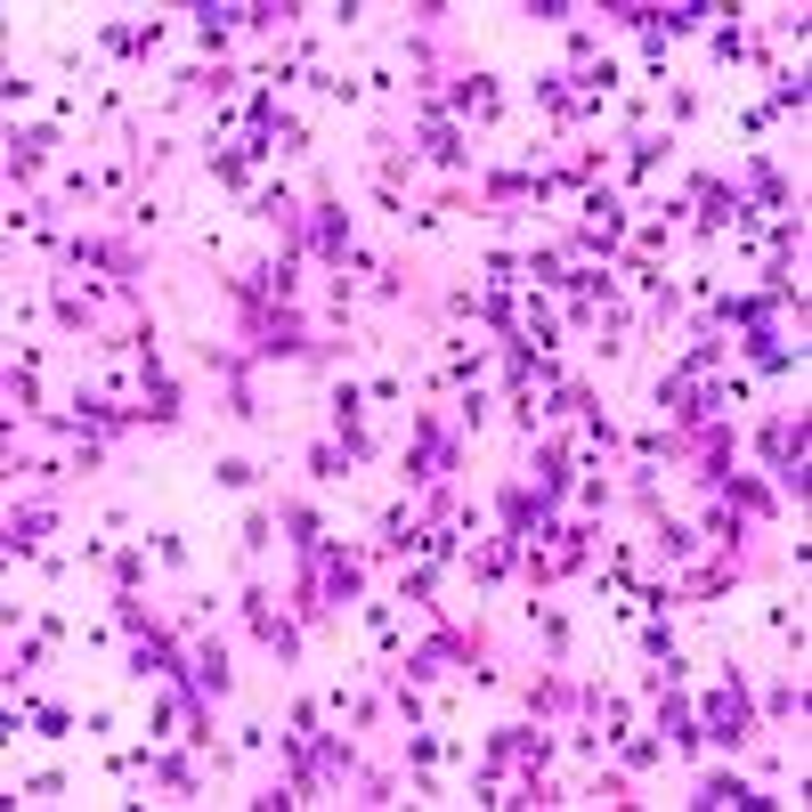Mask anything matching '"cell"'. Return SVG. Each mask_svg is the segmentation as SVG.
Instances as JSON below:
<instances>
[{
	"label": "cell",
	"mask_w": 812,
	"mask_h": 812,
	"mask_svg": "<svg viewBox=\"0 0 812 812\" xmlns=\"http://www.w3.org/2000/svg\"><path fill=\"white\" fill-rule=\"evenodd\" d=\"M269 529H277V520L269 512H244V553L260 561V553H269Z\"/></svg>",
	"instance_id": "cell-15"
},
{
	"label": "cell",
	"mask_w": 812,
	"mask_h": 812,
	"mask_svg": "<svg viewBox=\"0 0 812 812\" xmlns=\"http://www.w3.org/2000/svg\"><path fill=\"white\" fill-rule=\"evenodd\" d=\"M772 114H804V73L772 66Z\"/></svg>",
	"instance_id": "cell-11"
},
{
	"label": "cell",
	"mask_w": 812,
	"mask_h": 812,
	"mask_svg": "<svg viewBox=\"0 0 812 812\" xmlns=\"http://www.w3.org/2000/svg\"><path fill=\"white\" fill-rule=\"evenodd\" d=\"M147 578V553H114V593H139Z\"/></svg>",
	"instance_id": "cell-14"
},
{
	"label": "cell",
	"mask_w": 812,
	"mask_h": 812,
	"mask_svg": "<svg viewBox=\"0 0 812 812\" xmlns=\"http://www.w3.org/2000/svg\"><path fill=\"white\" fill-rule=\"evenodd\" d=\"M650 544H659V553H666V561H691V553H699V544H706V537L691 529V520H666V512H659V520H650Z\"/></svg>",
	"instance_id": "cell-6"
},
{
	"label": "cell",
	"mask_w": 812,
	"mask_h": 812,
	"mask_svg": "<svg viewBox=\"0 0 812 812\" xmlns=\"http://www.w3.org/2000/svg\"><path fill=\"white\" fill-rule=\"evenodd\" d=\"M699 731H706L715 748H748V740H755V706H748V674H740V666H731L723 691L699 699Z\"/></svg>",
	"instance_id": "cell-1"
},
{
	"label": "cell",
	"mask_w": 812,
	"mask_h": 812,
	"mask_svg": "<svg viewBox=\"0 0 812 812\" xmlns=\"http://www.w3.org/2000/svg\"><path fill=\"white\" fill-rule=\"evenodd\" d=\"M529 618H537V634H544V650H553V659H569V618L553 610V601H529Z\"/></svg>",
	"instance_id": "cell-10"
},
{
	"label": "cell",
	"mask_w": 812,
	"mask_h": 812,
	"mask_svg": "<svg viewBox=\"0 0 812 812\" xmlns=\"http://www.w3.org/2000/svg\"><path fill=\"white\" fill-rule=\"evenodd\" d=\"M212 471H220V488H235V495H252V488H260V463H252V455H220Z\"/></svg>",
	"instance_id": "cell-12"
},
{
	"label": "cell",
	"mask_w": 812,
	"mask_h": 812,
	"mask_svg": "<svg viewBox=\"0 0 812 812\" xmlns=\"http://www.w3.org/2000/svg\"><path fill=\"white\" fill-rule=\"evenodd\" d=\"M33 723H41V740H66V731H73L66 706H33Z\"/></svg>",
	"instance_id": "cell-16"
},
{
	"label": "cell",
	"mask_w": 812,
	"mask_h": 812,
	"mask_svg": "<svg viewBox=\"0 0 812 812\" xmlns=\"http://www.w3.org/2000/svg\"><path fill=\"white\" fill-rule=\"evenodd\" d=\"M691 804H748V812H755V804H772V796H764V789H748L740 772H706Z\"/></svg>",
	"instance_id": "cell-4"
},
{
	"label": "cell",
	"mask_w": 812,
	"mask_h": 812,
	"mask_svg": "<svg viewBox=\"0 0 812 812\" xmlns=\"http://www.w3.org/2000/svg\"><path fill=\"white\" fill-rule=\"evenodd\" d=\"M49 309H58V325H66V333H90V318H98V309H90V293H73L66 277L49 284Z\"/></svg>",
	"instance_id": "cell-7"
},
{
	"label": "cell",
	"mask_w": 812,
	"mask_h": 812,
	"mask_svg": "<svg viewBox=\"0 0 812 812\" xmlns=\"http://www.w3.org/2000/svg\"><path fill=\"white\" fill-rule=\"evenodd\" d=\"M659 163H666V139H659V130H634V139H625V171H634V179H650Z\"/></svg>",
	"instance_id": "cell-8"
},
{
	"label": "cell",
	"mask_w": 812,
	"mask_h": 812,
	"mask_svg": "<svg viewBox=\"0 0 812 812\" xmlns=\"http://www.w3.org/2000/svg\"><path fill=\"white\" fill-rule=\"evenodd\" d=\"M244 625H252V642H260V650H277L284 666L301 659V625L277 610V593H269V585H252V593H244Z\"/></svg>",
	"instance_id": "cell-2"
},
{
	"label": "cell",
	"mask_w": 812,
	"mask_h": 812,
	"mask_svg": "<svg viewBox=\"0 0 812 812\" xmlns=\"http://www.w3.org/2000/svg\"><path fill=\"white\" fill-rule=\"evenodd\" d=\"M277 520H284V537H293V553H301V561H309V553H318V544H325V520L309 512V504H293V495H284V504H277Z\"/></svg>",
	"instance_id": "cell-5"
},
{
	"label": "cell",
	"mask_w": 812,
	"mask_h": 812,
	"mask_svg": "<svg viewBox=\"0 0 812 812\" xmlns=\"http://www.w3.org/2000/svg\"><path fill=\"white\" fill-rule=\"evenodd\" d=\"M301 463H309V480H350V455H342V439H318V448H309Z\"/></svg>",
	"instance_id": "cell-9"
},
{
	"label": "cell",
	"mask_w": 812,
	"mask_h": 812,
	"mask_svg": "<svg viewBox=\"0 0 812 812\" xmlns=\"http://www.w3.org/2000/svg\"><path fill=\"white\" fill-rule=\"evenodd\" d=\"M706 49H715L723 66H740V58H748L755 41H748V24H715V41H706Z\"/></svg>",
	"instance_id": "cell-13"
},
{
	"label": "cell",
	"mask_w": 812,
	"mask_h": 812,
	"mask_svg": "<svg viewBox=\"0 0 812 812\" xmlns=\"http://www.w3.org/2000/svg\"><path fill=\"white\" fill-rule=\"evenodd\" d=\"M41 537H49V504H17L9 512V561H33Z\"/></svg>",
	"instance_id": "cell-3"
}]
</instances>
